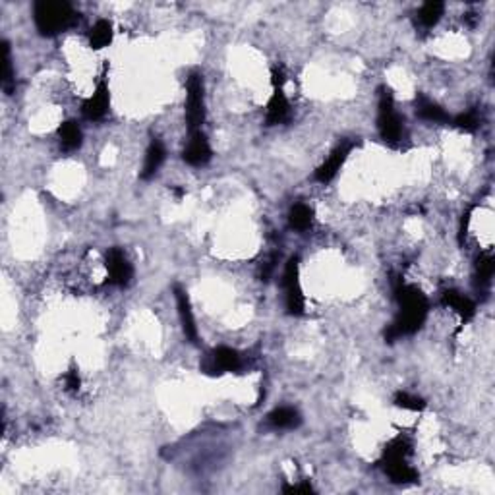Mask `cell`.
<instances>
[{
	"label": "cell",
	"instance_id": "obj_1",
	"mask_svg": "<svg viewBox=\"0 0 495 495\" xmlns=\"http://www.w3.org/2000/svg\"><path fill=\"white\" fill-rule=\"evenodd\" d=\"M395 294L401 311L393 321V326L385 331V339L389 343L416 333L428 316V300L420 289L411 287V284H399L395 289Z\"/></svg>",
	"mask_w": 495,
	"mask_h": 495
},
{
	"label": "cell",
	"instance_id": "obj_23",
	"mask_svg": "<svg viewBox=\"0 0 495 495\" xmlns=\"http://www.w3.org/2000/svg\"><path fill=\"white\" fill-rule=\"evenodd\" d=\"M495 271V262L491 254H482L476 260V279L480 284H489Z\"/></svg>",
	"mask_w": 495,
	"mask_h": 495
},
{
	"label": "cell",
	"instance_id": "obj_25",
	"mask_svg": "<svg viewBox=\"0 0 495 495\" xmlns=\"http://www.w3.org/2000/svg\"><path fill=\"white\" fill-rule=\"evenodd\" d=\"M395 404L399 408H406V411H422L426 406V403L420 399V396L408 395V393H396Z\"/></svg>",
	"mask_w": 495,
	"mask_h": 495
},
{
	"label": "cell",
	"instance_id": "obj_12",
	"mask_svg": "<svg viewBox=\"0 0 495 495\" xmlns=\"http://www.w3.org/2000/svg\"><path fill=\"white\" fill-rule=\"evenodd\" d=\"M84 116L87 121H101L109 111V87L105 82L97 85V89L89 99L84 103Z\"/></svg>",
	"mask_w": 495,
	"mask_h": 495
},
{
	"label": "cell",
	"instance_id": "obj_15",
	"mask_svg": "<svg viewBox=\"0 0 495 495\" xmlns=\"http://www.w3.org/2000/svg\"><path fill=\"white\" fill-rule=\"evenodd\" d=\"M165 157H167V151H165V145L159 140H153L151 145L148 148V153H145V163H143L142 178L148 180L155 174L157 170L161 169V165L165 163Z\"/></svg>",
	"mask_w": 495,
	"mask_h": 495
},
{
	"label": "cell",
	"instance_id": "obj_7",
	"mask_svg": "<svg viewBox=\"0 0 495 495\" xmlns=\"http://www.w3.org/2000/svg\"><path fill=\"white\" fill-rule=\"evenodd\" d=\"M242 368V358L240 354L233 350L228 347H219L215 348L209 356V360L204 364V369L207 374L217 375L225 374V372H236V369Z\"/></svg>",
	"mask_w": 495,
	"mask_h": 495
},
{
	"label": "cell",
	"instance_id": "obj_5",
	"mask_svg": "<svg viewBox=\"0 0 495 495\" xmlns=\"http://www.w3.org/2000/svg\"><path fill=\"white\" fill-rule=\"evenodd\" d=\"M188 97H186V121L191 132H198V128L206 121L204 109V79L199 74H191L188 79Z\"/></svg>",
	"mask_w": 495,
	"mask_h": 495
},
{
	"label": "cell",
	"instance_id": "obj_3",
	"mask_svg": "<svg viewBox=\"0 0 495 495\" xmlns=\"http://www.w3.org/2000/svg\"><path fill=\"white\" fill-rule=\"evenodd\" d=\"M377 130L385 143L399 145L403 142V121L395 111V99L389 89H382L379 105H377Z\"/></svg>",
	"mask_w": 495,
	"mask_h": 495
},
{
	"label": "cell",
	"instance_id": "obj_24",
	"mask_svg": "<svg viewBox=\"0 0 495 495\" xmlns=\"http://www.w3.org/2000/svg\"><path fill=\"white\" fill-rule=\"evenodd\" d=\"M453 124L462 132H476L478 126H480V116L476 111H468V113L459 114L453 121Z\"/></svg>",
	"mask_w": 495,
	"mask_h": 495
},
{
	"label": "cell",
	"instance_id": "obj_2",
	"mask_svg": "<svg viewBox=\"0 0 495 495\" xmlns=\"http://www.w3.org/2000/svg\"><path fill=\"white\" fill-rule=\"evenodd\" d=\"M33 20L41 35H58L64 29L76 26L79 14L68 2H49L41 0L33 6Z\"/></svg>",
	"mask_w": 495,
	"mask_h": 495
},
{
	"label": "cell",
	"instance_id": "obj_22",
	"mask_svg": "<svg viewBox=\"0 0 495 495\" xmlns=\"http://www.w3.org/2000/svg\"><path fill=\"white\" fill-rule=\"evenodd\" d=\"M311 219H313V213H311L310 207L304 206V204H296V206L292 207L289 213L290 227L296 228V230H306V228H310Z\"/></svg>",
	"mask_w": 495,
	"mask_h": 495
},
{
	"label": "cell",
	"instance_id": "obj_11",
	"mask_svg": "<svg viewBox=\"0 0 495 495\" xmlns=\"http://www.w3.org/2000/svg\"><path fill=\"white\" fill-rule=\"evenodd\" d=\"M213 151L209 148V142L207 138L201 132H194L190 138V142L184 148V153H182V159L186 163L191 165V167H204V165L209 163Z\"/></svg>",
	"mask_w": 495,
	"mask_h": 495
},
{
	"label": "cell",
	"instance_id": "obj_14",
	"mask_svg": "<svg viewBox=\"0 0 495 495\" xmlns=\"http://www.w3.org/2000/svg\"><path fill=\"white\" fill-rule=\"evenodd\" d=\"M289 111H290V105H289V101H287V97H284L283 87H275V93H273V97H271V101H269V105H267V116H265V121H267L269 126H273V124H281V122L287 121Z\"/></svg>",
	"mask_w": 495,
	"mask_h": 495
},
{
	"label": "cell",
	"instance_id": "obj_21",
	"mask_svg": "<svg viewBox=\"0 0 495 495\" xmlns=\"http://www.w3.org/2000/svg\"><path fill=\"white\" fill-rule=\"evenodd\" d=\"M443 10H445L443 2H438V0L426 2L424 6L420 8V12H418V20H420V23H422L424 28H433V26L441 20Z\"/></svg>",
	"mask_w": 495,
	"mask_h": 495
},
{
	"label": "cell",
	"instance_id": "obj_27",
	"mask_svg": "<svg viewBox=\"0 0 495 495\" xmlns=\"http://www.w3.org/2000/svg\"><path fill=\"white\" fill-rule=\"evenodd\" d=\"M79 385H82V379H79V375L76 369H70L68 374H66V387L70 391H78Z\"/></svg>",
	"mask_w": 495,
	"mask_h": 495
},
{
	"label": "cell",
	"instance_id": "obj_16",
	"mask_svg": "<svg viewBox=\"0 0 495 495\" xmlns=\"http://www.w3.org/2000/svg\"><path fill=\"white\" fill-rule=\"evenodd\" d=\"M300 422H302V418L292 406H279L269 414V424L275 430H292V428H298Z\"/></svg>",
	"mask_w": 495,
	"mask_h": 495
},
{
	"label": "cell",
	"instance_id": "obj_20",
	"mask_svg": "<svg viewBox=\"0 0 495 495\" xmlns=\"http://www.w3.org/2000/svg\"><path fill=\"white\" fill-rule=\"evenodd\" d=\"M2 87L8 95H12V91L16 89V79H14V70H12V57H10V45L8 41H2Z\"/></svg>",
	"mask_w": 495,
	"mask_h": 495
},
{
	"label": "cell",
	"instance_id": "obj_8",
	"mask_svg": "<svg viewBox=\"0 0 495 495\" xmlns=\"http://www.w3.org/2000/svg\"><path fill=\"white\" fill-rule=\"evenodd\" d=\"M354 143L350 142H343L339 143L337 148H335V151H333L331 155H329V159H327L326 163L319 165L318 170H316V180H319V182H331L333 178L337 177V172L340 170V167L345 165V161H347L348 153L352 151Z\"/></svg>",
	"mask_w": 495,
	"mask_h": 495
},
{
	"label": "cell",
	"instance_id": "obj_18",
	"mask_svg": "<svg viewBox=\"0 0 495 495\" xmlns=\"http://www.w3.org/2000/svg\"><path fill=\"white\" fill-rule=\"evenodd\" d=\"M58 138L66 151H74L82 145V130L76 122H62V126L58 128Z\"/></svg>",
	"mask_w": 495,
	"mask_h": 495
},
{
	"label": "cell",
	"instance_id": "obj_6",
	"mask_svg": "<svg viewBox=\"0 0 495 495\" xmlns=\"http://www.w3.org/2000/svg\"><path fill=\"white\" fill-rule=\"evenodd\" d=\"M283 287H284V302H287V310L290 316H302L304 313V292L300 287V279H298V257H290L287 267H284L283 275Z\"/></svg>",
	"mask_w": 495,
	"mask_h": 495
},
{
	"label": "cell",
	"instance_id": "obj_17",
	"mask_svg": "<svg viewBox=\"0 0 495 495\" xmlns=\"http://www.w3.org/2000/svg\"><path fill=\"white\" fill-rule=\"evenodd\" d=\"M416 114L420 116V118H424V121H430V122L451 121V118H449V114H447L441 106L435 105L433 101L426 99V97H422V95H418L416 97Z\"/></svg>",
	"mask_w": 495,
	"mask_h": 495
},
{
	"label": "cell",
	"instance_id": "obj_4",
	"mask_svg": "<svg viewBox=\"0 0 495 495\" xmlns=\"http://www.w3.org/2000/svg\"><path fill=\"white\" fill-rule=\"evenodd\" d=\"M406 455H408V445L401 439L393 441L383 453V470L395 484H408L418 480V472L406 462Z\"/></svg>",
	"mask_w": 495,
	"mask_h": 495
},
{
	"label": "cell",
	"instance_id": "obj_19",
	"mask_svg": "<svg viewBox=\"0 0 495 495\" xmlns=\"http://www.w3.org/2000/svg\"><path fill=\"white\" fill-rule=\"evenodd\" d=\"M113 41V26L111 21L99 20L89 31V47L91 49H103Z\"/></svg>",
	"mask_w": 495,
	"mask_h": 495
},
{
	"label": "cell",
	"instance_id": "obj_26",
	"mask_svg": "<svg viewBox=\"0 0 495 495\" xmlns=\"http://www.w3.org/2000/svg\"><path fill=\"white\" fill-rule=\"evenodd\" d=\"M284 494H313V488L310 486V482H302V484H294V486H284Z\"/></svg>",
	"mask_w": 495,
	"mask_h": 495
},
{
	"label": "cell",
	"instance_id": "obj_10",
	"mask_svg": "<svg viewBox=\"0 0 495 495\" xmlns=\"http://www.w3.org/2000/svg\"><path fill=\"white\" fill-rule=\"evenodd\" d=\"M174 296H177L178 316H180L182 331H184L186 339L196 345L198 343V326H196V319H194V311H191L188 292L184 289H180V287H174Z\"/></svg>",
	"mask_w": 495,
	"mask_h": 495
},
{
	"label": "cell",
	"instance_id": "obj_9",
	"mask_svg": "<svg viewBox=\"0 0 495 495\" xmlns=\"http://www.w3.org/2000/svg\"><path fill=\"white\" fill-rule=\"evenodd\" d=\"M106 271H109V281L113 284H128L134 275V269L126 260V255L122 254L118 248L109 250L106 254Z\"/></svg>",
	"mask_w": 495,
	"mask_h": 495
},
{
	"label": "cell",
	"instance_id": "obj_13",
	"mask_svg": "<svg viewBox=\"0 0 495 495\" xmlns=\"http://www.w3.org/2000/svg\"><path fill=\"white\" fill-rule=\"evenodd\" d=\"M441 302H443V306H447V308H451V310L457 311L465 321L474 318V313H476L474 302H472L470 298L462 296V294L457 292V290H445V292H443V298H441Z\"/></svg>",
	"mask_w": 495,
	"mask_h": 495
}]
</instances>
